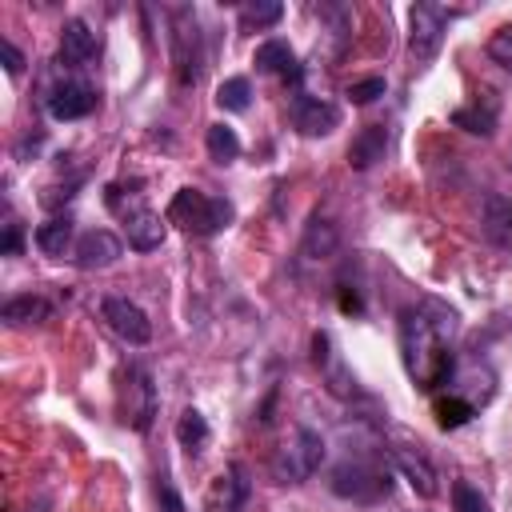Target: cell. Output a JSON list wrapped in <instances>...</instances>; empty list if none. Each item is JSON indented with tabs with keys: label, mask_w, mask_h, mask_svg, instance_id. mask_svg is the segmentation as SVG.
Listing matches in <instances>:
<instances>
[{
	"label": "cell",
	"mask_w": 512,
	"mask_h": 512,
	"mask_svg": "<svg viewBox=\"0 0 512 512\" xmlns=\"http://www.w3.org/2000/svg\"><path fill=\"white\" fill-rule=\"evenodd\" d=\"M460 328V312L436 296H420L400 312V356L404 372L416 388L432 392L452 380V336Z\"/></svg>",
	"instance_id": "obj_1"
},
{
	"label": "cell",
	"mask_w": 512,
	"mask_h": 512,
	"mask_svg": "<svg viewBox=\"0 0 512 512\" xmlns=\"http://www.w3.org/2000/svg\"><path fill=\"white\" fill-rule=\"evenodd\" d=\"M232 216H236L232 200L208 196V192H200V188H180V192L172 196V204H168V220L180 224L184 232H196V236H216V232H224V228L232 224Z\"/></svg>",
	"instance_id": "obj_2"
},
{
	"label": "cell",
	"mask_w": 512,
	"mask_h": 512,
	"mask_svg": "<svg viewBox=\"0 0 512 512\" xmlns=\"http://www.w3.org/2000/svg\"><path fill=\"white\" fill-rule=\"evenodd\" d=\"M320 460H324V440H320V432L296 424V428H292V440H288L284 448H276V456H272V476H276L280 484H300V480H308V476L320 468Z\"/></svg>",
	"instance_id": "obj_3"
},
{
	"label": "cell",
	"mask_w": 512,
	"mask_h": 512,
	"mask_svg": "<svg viewBox=\"0 0 512 512\" xmlns=\"http://www.w3.org/2000/svg\"><path fill=\"white\" fill-rule=\"evenodd\" d=\"M156 416V384L140 364H128L120 376V420L132 432H148Z\"/></svg>",
	"instance_id": "obj_4"
},
{
	"label": "cell",
	"mask_w": 512,
	"mask_h": 512,
	"mask_svg": "<svg viewBox=\"0 0 512 512\" xmlns=\"http://www.w3.org/2000/svg\"><path fill=\"white\" fill-rule=\"evenodd\" d=\"M332 492L356 504H372L388 496V472L372 460H344L332 468Z\"/></svg>",
	"instance_id": "obj_5"
},
{
	"label": "cell",
	"mask_w": 512,
	"mask_h": 512,
	"mask_svg": "<svg viewBox=\"0 0 512 512\" xmlns=\"http://www.w3.org/2000/svg\"><path fill=\"white\" fill-rule=\"evenodd\" d=\"M444 32H448V12L440 4H412V12H408V48L420 64L436 60V52L444 44Z\"/></svg>",
	"instance_id": "obj_6"
},
{
	"label": "cell",
	"mask_w": 512,
	"mask_h": 512,
	"mask_svg": "<svg viewBox=\"0 0 512 512\" xmlns=\"http://www.w3.org/2000/svg\"><path fill=\"white\" fill-rule=\"evenodd\" d=\"M100 312H104L108 328H112L120 340H128V344H136V348L152 340V320H148V312H144L140 304H132L128 296H104V300H100Z\"/></svg>",
	"instance_id": "obj_7"
},
{
	"label": "cell",
	"mask_w": 512,
	"mask_h": 512,
	"mask_svg": "<svg viewBox=\"0 0 512 512\" xmlns=\"http://www.w3.org/2000/svg\"><path fill=\"white\" fill-rule=\"evenodd\" d=\"M288 120L300 136H328L336 124H340V108L324 96H308V92H296L292 104H288Z\"/></svg>",
	"instance_id": "obj_8"
},
{
	"label": "cell",
	"mask_w": 512,
	"mask_h": 512,
	"mask_svg": "<svg viewBox=\"0 0 512 512\" xmlns=\"http://www.w3.org/2000/svg\"><path fill=\"white\" fill-rule=\"evenodd\" d=\"M44 104L52 120H84L96 108V92L84 80H64L44 96Z\"/></svg>",
	"instance_id": "obj_9"
},
{
	"label": "cell",
	"mask_w": 512,
	"mask_h": 512,
	"mask_svg": "<svg viewBox=\"0 0 512 512\" xmlns=\"http://www.w3.org/2000/svg\"><path fill=\"white\" fill-rule=\"evenodd\" d=\"M120 252H124V244H120V236L108 232V228H92V232H84V236L76 240V248H72L76 264H80L84 272H96V268L116 264Z\"/></svg>",
	"instance_id": "obj_10"
},
{
	"label": "cell",
	"mask_w": 512,
	"mask_h": 512,
	"mask_svg": "<svg viewBox=\"0 0 512 512\" xmlns=\"http://www.w3.org/2000/svg\"><path fill=\"white\" fill-rule=\"evenodd\" d=\"M480 232L492 248L512 252V196L504 192H488L484 208H480Z\"/></svg>",
	"instance_id": "obj_11"
},
{
	"label": "cell",
	"mask_w": 512,
	"mask_h": 512,
	"mask_svg": "<svg viewBox=\"0 0 512 512\" xmlns=\"http://www.w3.org/2000/svg\"><path fill=\"white\" fill-rule=\"evenodd\" d=\"M392 460H396L400 476L412 484L416 496L432 500V496L440 492V484H436V468L428 464V456H424L420 448H412V444H396V448H392Z\"/></svg>",
	"instance_id": "obj_12"
},
{
	"label": "cell",
	"mask_w": 512,
	"mask_h": 512,
	"mask_svg": "<svg viewBox=\"0 0 512 512\" xmlns=\"http://www.w3.org/2000/svg\"><path fill=\"white\" fill-rule=\"evenodd\" d=\"M124 236H128V248L152 252V248H160L164 236H168V216H160V212H152V208H140V212L124 216Z\"/></svg>",
	"instance_id": "obj_13"
},
{
	"label": "cell",
	"mask_w": 512,
	"mask_h": 512,
	"mask_svg": "<svg viewBox=\"0 0 512 512\" xmlns=\"http://www.w3.org/2000/svg\"><path fill=\"white\" fill-rule=\"evenodd\" d=\"M92 56H96V32L84 20H68L60 32V64L84 68Z\"/></svg>",
	"instance_id": "obj_14"
},
{
	"label": "cell",
	"mask_w": 512,
	"mask_h": 512,
	"mask_svg": "<svg viewBox=\"0 0 512 512\" xmlns=\"http://www.w3.org/2000/svg\"><path fill=\"white\" fill-rule=\"evenodd\" d=\"M384 148H388V128L384 124H364L348 144V164L352 168H372L376 160H384Z\"/></svg>",
	"instance_id": "obj_15"
},
{
	"label": "cell",
	"mask_w": 512,
	"mask_h": 512,
	"mask_svg": "<svg viewBox=\"0 0 512 512\" xmlns=\"http://www.w3.org/2000/svg\"><path fill=\"white\" fill-rule=\"evenodd\" d=\"M0 316L12 324V328H24V324H44L52 316V304L40 296V292H20L12 300H4Z\"/></svg>",
	"instance_id": "obj_16"
},
{
	"label": "cell",
	"mask_w": 512,
	"mask_h": 512,
	"mask_svg": "<svg viewBox=\"0 0 512 512\" xmlns=\"http://www.w3.org/2000/svg\"><path fill=\"white\" fill-rule=\"evenodd\" d=\"M72 232H76V224H72V216H48L40 228H36V248L44 252V256H52V260H60L68 248H76L72 244Z\"/></svg>",
	"instance_id": "obj_17"
},
{
	"label": "cell",
	"mask_w": 512,
	"mask_h": 512,
	"mask_svg": "<svg viewBox=\"0 0 512 512\" xmlns=\"http://www.w3.org/2000/svg\"><path fill=\"white\" fill-rule=\"evenodd\" d=\"M256 72H284V80H300V68H296V56L288 48V40H264L256 44V56H252Z\"/></svg>",
	"instance_id": "obj_18"
},
{
	"label": "cell",
	"mask_w": 512,
	"mask_h": 512,
	"mask_svg": "<svg viewBox=\"0 0 512 512\" xmlns=\"http://www.w3.org/2000/svg\"><path fill=\"white\" fill-rule=\"evenodd\" d=\"M204 148H208V156H212L216 164H232V160L240 156V136H236V128H228V124H208Z\"/></svg>",
	"instance_id": "obj_19"
},
{
	"label": "cell",
	"mask_w": 512,
	"mask_h": 512,
	"mask_svg": "<svg viewBox=\"0 0 512 512\" xmlns=\"http://www.w3.org/2000/svg\"><path fill=\"white\" fill-rule=\"evenodd\" d=\"M176 440H180V448L184 452H200L204 444H208V420L196 412V408H184L180 412V420H176Z\"/></svg>",
	"instance_id": "obj_20"
},
{
	"label": "cell",
	"mask_w": 512,
	"mask_h": 512,
	"mask_svg": "<svg viewBox=\"0 0 512 512\" xmlns=\"http://www.w3.org/2000/svg\"><path fill=\"white\" fill-rule=\"evenodd\" d=\"M452 124L472 132V136H492L496 132V108H480V104H468V108H456L452 112Z\"/></svg>",
	"instance_id": "obj_21"
},
{
	"label": "cell",
	"mask_w": 512,
	"mask_h": 512,
	"mask_svg": "<svg viewBox=\"0 0 512 512\" xmlns=\"http://www.w3.org/2000/svg\"><path fill=\"white\" fill-rule=\"evenodd\" d=\"M332 252H336V228H332L328 220H312L308 232H304V256L324 260V256H332Z\"/></svg>",
	"instance_id": "obj_22"
},
{
	"label": "cell",
	"mask_w": 512,
	"mask_h": 512,
	"mask_svg": "<svg viewBox=\"0 0 512 512\" xmlns=\"http://www.w3.org/2000/svg\"><path fill=\"white\" fill-rule=\"evenodd\" d=\"M476 416V404L472 400H464V396H440L436 400V420H440V428H460V424H468Z\"/></svg>",
	"instance_id": "obj_23"
},
{
	"label": "cell",
	"mask_w": 512,
	"mask_h": 512,
	"mask_svg": "<svg viewBox=\"0 0 512 512\" xmlns=\"http://www.w3.org/2000/svg\"><path fill=\"white\" fill-rule=\"evenodd\" d=\"M248 100H252V84H248V76H228V80L216 88V104H220L224 112H244Z\"/></svg>",
	"instance_id": "obj_24"
},
{
	"label": "cell",
	"mask_w": 512,
	"mask_h": 512,
	"mask_svg": "<svg viewBox=\"0 0 512 512\" xmlns=\"http://www.w3.org/2000/svg\"><path fill=\"white\" fill-rule=\"evenodd\" d=\"M220 492H224V512H240L248 500V476L240 464L228 468V476H220Z\"/></svg>",
	"instance_id": "obj_25"
},
{
	"label": "cell",
	"mask_w": 512,
	"mask_h": 512,
	"mask_svg": "<svg viewBox=\"0 0 512 512\" xmlns=\"http://www.w3.org/2000/svg\"><path fill=\"white\" fill-rule=\"evenodd\" d=\"M280 16H284V4H276V0L244 4V8H240V24H244V28H272Z\"/></svg>",
	"instance_id": "obj_26"
},
{
	"label": "cell",
	"mask_w": 512,
	"mask_h": 512,
	"mask_svg": "<svg viewBox=\"0 0 512 512\" xmlns=\"http://www.w3.org/2000/svg\"><path fill=\"white\" fill-rule=\"evenodd\" d=\"M452 512H492V508H488V500H484V492L476 484L456 480L452 484Z\"/></svg>",
	"instance_id": "obj_27"
},
{
	"label": "cell",
	"mask_w": 512,
	"mask_h": 512,
	"mask_svg": "<svg viewBox=\"0 0 512 512\" xmlns=\"http://www.w3.org/2000/svg\"><path fill=\"white\" fill-rule=\"evenodd\" d=\"M384 96V76H364V80H352L348 84V100L352 104H372Z\"/></svg>",
	"instance_id": "obj_28"
},
{
	"label": "cell",
	"mask_w": 512,
	"mask_h": 512,
	"mask_svg": "<svg viewBox=\"0 0 512 512\" xmlns=\"http://www.w3.org/2000/svg\"><path fill=\"white\" fill-rule=\"evenodd\" d=\"M488 56H492V64H500L504 72H512V28H496V32H492Z\"/></svg>",
	"instance_id": "obj_29"
},
{
	"label": "cell",
	"mask_w": 512,
	"mask_h": 512,
	"mask_svg": "<svg viewBox=\"0 0 512 512\" xmlns=\"http://www.w3.org/2000/svg\"><path fill=\"white\" fill-rule=\"evenodd\" d=\"M156 500H160V512H188L184 508V500H180V492L160 476V484H156Z\"/></svg>",
	"instance_id": "obj_30"
},
{
	"label": "cell",
	"mask_w": 512,
	"mask_h": 512,
	"mask_svg": "<svg viewBox=\"0 0 512 512\" xmlns=\"http://www.w3.org/2000/svg\"><path fill=\"white\" fill-rule=\"evenodd\" d=\"M0 56H4V68H8V76H20V68H24V56H20V48H16L12 40H0Z\"/></svg>",
	"instance_id": "obj_31"
},
{
	"label": "cell",
	"mask_w": 512,
	"mask_h": 512,
	"mask_svg": "<svg viewBox=\"0 0 512 512\" xmlns=\"http://www.w3.org/2000/svg\"><path fill=\"white\" fill-rule=\"evenodd\" d=\"M4 256H20V224L16 220L4 224Z\"/></svg>",
	"instance_id": "obj_32"
},
{
	"label": "cell",
	"mask_w": 512,
	"mask_h": 512,
	"mask_svg": "<svg viewBox=\"0 0 512 512\" xmlns=\"http://www.w3.org/2000/svg\"><path fill=\"white\" fill-rule=\"evenodd\" d=\"M28 512H48V500H36V504H32Z\"/></svg>",
	"instance_id": "obj_33"
}]
</instances>
